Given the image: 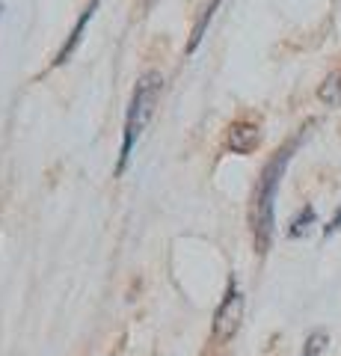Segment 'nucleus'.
<instances>
[{
	"instance_id": "1",
	"label": "nucleus",
	"mask_w": 341,
	"mask_h": 356,
	"mask_svg": "<svg viewBox=\"0 0 341 356\" xmlns=\"http://www.w3.org/2000/svg\"><path fill=\"white\" fill-rule=\"evenodd\" d=\"M306 137V128H300L294 140H288L282 149H276V154L264 163V170L256 181V191H252V205H249V226H252V241H256V252L267 255L273 235H276V196H279V184L285 178V170L294 158L300 140Z\"/></svg>"
},
{
	"instance_id": "2",
	"label": "nucleus",
	"mask_w": 341,
	"mask_h": 356,
	"mask_svg": "<svg viewBox=\"0 0 341 356\" xmlns=\"http://www.w3.org/2000/svg\"><path fill=\"white\" fill-rule=\"evenodd\" d=\"M160 92H163V74L149 69L140 74V81L134 86V95H131V104H128V113H125V128H122V149H119V161H116V175H122L128 170V161L134 154L137 140L142 137L149 119L155 116V107L160 102Z\"/></svg>"
},
{
	"instance_id": "3",
	"label": "nucleus",
	"mask_w": 341,
	"mask_h": 356,
	"mask_svg": "<svg viewBox=\"0 0 341 356\" xmlns=\"http://www.w3.org/2000/svg\"><path fill=\"white\" fill-rule=\"evenodd\" d=\"M240 321H244V294L238 288V280L228 276V285H226V294L219 300V306L214 312V324H211V336L217 344H226L238 336L240 330Z\"/></svg>"
},
{
	"instance_id": "4",
	"label": "nucleus",
	"mask_w": 341,
	"mask_h": 356,
	"mask_svg": "<svg viewBox=\"0 0 341 356\" xmlns=\"http://www.w3.org/2000/svg\"><path fill=\"white\" fill-rule=\"evenodd\" d=\"M226 146L235 154H252L261 146V128L256 122H247V119L232 122L226 131Z\"/></svg>"
},
{
	"instance_id": "5",
	"label": "nucleus",
	"mask_w": 341,
	"mask_h": 356,
	"mask_svg": "<svg viewBox=\"0 0 341 356\" xmlns=\"http://www.w3.org/2000/svg\"><path fill=\"white\" fill-rule=\"evenodd\" d=\"M98 6H101V0H90V3L83 6V13H81V18L74 21V27H72V33H69V39L63 42V48L57 51V57H53V63H51V69H60L63 63H69V57L74 51H78V44H81V39H83V30L90 27V21L95 18V13H98Z\"/></svg>"
},
{
	"instance_id": "6",
	"label": "nucleus",
	"mask_w": 341,
	"mask_h": 356,
	"mask_svg": "<svg viewBox=\"0 0 341 356\" xmlns=\"http://www.w3.org/2000/svg\"><path fill=\"white\" fill-rule=\"evenodd\" d=\"M223 3V0H205V6H202V13L196 15V24H193V30H190V42H187V54H193L196 48H199V42L205 39V30H208V24H211V18H214V13H217V6Z\"/></svg>"
},
{
	"instance_id": "7",
	"label": "nucleus",
	"mask_w": 341,
	"mask_h": 356,
	"mask_svg": "<svg viewBox=\"0 0 341 356\" xmlns=\"http://www.w3.org/2000/svg\"><path fill=\"white\" fill-rule=\"evenodd\" d=\"M317 98H321L326 107H338L341 104V74L338 72L326 74V81L317 86Z\"/></svg>"
},
{
	"instance_id": "8",
	"label": "nucleus",
	"mask_w": 341,
	"mask_h": 356,
	"mask_svg": "<svg viewBox=\"0 0 341 356\" xmlns=\"http://www.w3.org/2000/svg\"><path fill=\"white\" fill-rule=\"evenodd\" d=\"M315 220H317V214H315V208L312 205H303V211L297 214L294 220H291V229H288V238H303L306 232H309L312 226H315Z\"/></svg>"
},
{
	"instance_id": "9",
	"label": "nucleus",
	"mask_w": 341,
	"mask_h": 356,
	"mask_svg": "<svg viewBox=\"0 0 341 356\" xmlns=\"http://www.w3.org/2000/svg\"><path fill=\"white\" fill-rule=\"evenodd\" d=\"M326 344H329L326 332L324 330H315V332H309V339H306V344H303V356H324Z\"/></svg>"
},
{
	"instance_id": "10",
	"label": "nucleus",
	"mask_w": 341,
	"mask_h": 356,
	"mask_svg": "<svg viewBox=\"0 0 341 356\" xmlns=\"http://www.w3.org/2000/svg\"><path fill=\"white\" fill-rule=\"evenodd\" d=\"M341 229V205H338V211H335V214H333V220H329L326 222V226H324V238H333L335 235V232Z\"/></svg>"
},
{
	"instance_id": "11",
	"label": "nucleus",
	"mask_w": 341,
	"mask_h": 356,
	"mask_svg": "<svg viewBox=\"0 0 341 356\" xmlns=\"http://www.w3.org/2000/svg\"><path fill=\"white\" fill-rule=\"evenodd\" d=\"M151 3H155V0H142V9H151Z\"/></svg>"
},
{
	"instance_id": "12",
	"label": "nucleus",
	"mask_w": 341,
	"mask_h": 356,
	"mask_svg": "<svg viewBox=\"0 0 341 356\" xmlns=\"http://www.w3.org/2000/svg\"><path fill=\"white\" fill-rule=\"evenodd\" d=\"M0 15H3V3H0Z\"/></svg>"
}]
</instances>
